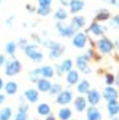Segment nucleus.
I'll list each match as a JSON object with an SVG mask.
<instances>
[{
    "mask_svg": "<svg viewBox=\"0 0 119 120\" xmlns=\"http://www.w3.org/2000/svg\"><path fill=\"white\" fill-rule=\"evenodd\" d=\"M4 91H6V94H9V96H13V94H16V92L18 91L17 82L8 81L6 85H4Z\"/></svg>",
    "mask_w": 119,
    "mask_h": 120,
    "instance_id": "nucleus-20",
    "label": "nucleus"
},
{
    "mask_svg": "<svg viewBox=\"0 0 119 120\" xmlns=\"http://www.w3.org/2000/svg\"><path fill=\"white\" fill-rule=\"evenodd\" d=\"M104 98L106 99L107 101H111V100H117L118 98V92H117V90L114 88V87L111 86H108L105 88L104 90Z\"/></svg>",
    "mask_w": 119,
    "mask_h": 120,
    "instance_id": "nucleus-11",
    "label": "nucleus"
},
{
    "mask_svg": "<svg viewBox=\"0 0 119 120\" xmlns=\"http://www.w3.org/2000/svg\"><path fill=\"white\" fill-rule=\"evenodd\" d=\"M37 13L40 15V16H42V17L48 16L50 13V7H40L39 6V8L37 9Z\"/></svg>",
    "mask_w": 119,
    "mask_h": 120,
    "instance_id": "nucleus-33",
    "label": "nucleus"
},
{
    "mask_svg": "<svg viewBox=\"0 0 119 120\" xmlns=\"http://www.w3.org/2000/svg\"><path fill=\"white\" fill-rule=\"evenodd\" d=\"M87 40H88V38H87V34L85 32H77L72 37V45L78 49H82L86 47Z\"/></svg>",
    "mask_w": 119,
    "mask_h": 120,
    "instance_id": "nucleus-7",
    "label": "nucleus"
},
{
    "mask_svg": "<svg viewBox=\"0 0 119 120\" xmlns=\"http://www.w3.org/2000/svg\"><path fill=\"white\" fill-rule=\"evenodd\" d=\"M106 1H108L109 4H114V6H116V7L119 8V0H106Z\"/></svg>",
    "mask_w": 119,
    "mask_h": 120,
    "instance_id": "nucleus-40",
    "label": "nucleus"
},
{
    "mask_svg": "<svg viewBox=\"0 0 119 120\" xmlns=\"http://www.w3.org/2000/svg\"><path fill=\"white\" fill-rule=\"evenodd\" d=\"M41 43L49 49V58L51 60L58 59L64 52V46L59 42H56L52 40H45V41H41Z\"/></svg>",
    "mask_w": 119,
    "mask_h": 120,
    "instance_id": "nucleus-1",
    "label": "nucleus"
},
{
    "mask_svg": "<svg viewBox=\"0 0 119 120\" xmlns=\"http://www.w3.org/2000/svg\"><path fill=\"white\" fill-rule=\"evenodd\" d=\"M67 82H68V85L70 86H73V85H77L78 82H79V72L77 71V70H73L71 69L69 72H67Z\"/></svg>",
    "mask_w": 119,
    "mask_h": 120,
    "instance_id": "nucleus-17",
    "label": "nucleus"
},
{
    "mask_svg": "<svg viewBox=\"0 0 119 120\" xmlns=\"http://www.w3.org/2000/svg\"><path fill=\"white\" fill-rule=\"evenodd\" d=\"M4 101H6V96L2 94H0V105H2Z\"/></svg>",
    "mask_w": 119,
    "mask_h": 120,
    "instance_id": "nucleus-42",
    "label": "nucleus"
},
{
    "mask_svg": "<svg viewBox=\"0 0 119 120\" xmlns=\"http://www.w3.org/2000/svg\"><path fill=\"white\" fill-rule=\"evenodd\" d=\"M69 8H70V12L71 13L80 12L81 10L85 8V1L84 0H72L70 4H69Z\"/></svg>",
    "mask_w": 119,
    "mask_h": 120,
    "instance_id": "nucleus-16",
    "label": "nucleus"
},
{
    "mask_svg": "<svg viewBox=\"0 0 119 120\" xmlns=\"http://www.w3.org/2000/svg\"><path fill=\"white\" fill-rule=\"evenodd\" d=\"M111 25L115 27V28H118L119 29V15L115 16V17L112 18V20H111Z\"/></svg>",
    "mask_w": 119,
    "mask_h": 120,
    "instance_id": "nucleus-36",
    "label": "nucleus"
},
{
    "mask_svg": "<svg viewBox=\"0 0 119 120\" xmlns=\"http://www.w3.org/2000/svg\"><path fill=\"white\" fill-rule=\"evenodd\" d=\"M72 66H73V64H72L71 59H65L64 61L61 62V64H60V67H61L64 72H69L72 69Z\"/></svg>",
    "mask_w": 119,
    "mask_h": 120,
    "instance_id": "nucleus-30",
    "label": "nucleus"
},
{
    "mask_svg": "<svg viewBox=\"0 0 119 120\" xmlns=\"http://www.w3.org/2000/svg\"><path fill=\"white\" fill-rule=\"evenodd\" d=\"M110 17V13L108 10L106 9H100L98 10L97 15H96V20H99V21H106L107 19H109Z\"/></svg>",
    "mask_w": 119,
    "mask_h": 120,
    "instance_id": "nucleus-27",
    "label": "nucleus"
},
{
    "mask_svg": "<svg viewBox=\"0 0 119 120\" xmlns=\"http://www.w3.org/2000/svg\"><path fill=\"white\" fill-rule=\"evenodd\" d=\"M55 18L58 21H64V20H66L68 18V13H67V11L65 9L60 8L55 12Z\"/></svg>",
    "mask_w": 119,
    "mask_h": 120,
    "instance_id": "nucleus-29",
    "label": "nucleus"
},
{
    "mask_svg": "<svg viewBox=\"0 0 119 120\" xmlns=\"http://www.w3.org/2000/svg\"><path fill=\"white\" fill-rule=\"evenodd\" d=\"M27 9H28V10H30V11H34V10H35L34 7H32L31 4H27Z\"/></svg>",
    "mask_w": 119,
    "mask_h": 120,
    "instance_id": "nucleus-45",
    "label": "nucleus"
},
{
    "mask_svg": "<svg viewBox=\"0 0 119 120\" xmlns=\"http://www.w3.org/2000/svg\"><path fill=\"white\" fill-rule=\"evenodd\" d=\"M89 59L85 56V55H81V56H78L76 59V64H77V68L79 69L80 71L85 73H89L91 70L89 69Z\"/></svg>",
    "mask_w": 119,
    "mask_h": 120,
    "instance_id": "nucleus-8",
    "label": "nucleus"
},
{
    "mask_svg": "<svg viewBox=\"0 0 119 120\" xmlns=\"http://www.w3.org/2000/svg\"><path fill=\"white\" fill-rule=\"evenodd\" d=\"M116 46H117V48H118V50H119V39L116 41Z\"/></svg>",
    "mask_w": 119,
    "mask_h": 120,
    "instance_id": "nucleus-48",
    "label": "nucleus"
},
{
    "mask_svg": "<svg viewBox=\"0 0 119 120\" xmlns=\"http://www.w3.org/2000/svg\"><path fill=\"white\" fill-rule=\"evenodd\" d=\"M87 120H101V113L96 106H91L87 109Z\"/></svg>",
    "mask_w": 119,
    "mask_h": 120,
    "instance_id": "nucleus-13",
    "label": "nucleus"
},
{
    "mask_svg": "<svg viewBox=\"0 0 119 120\" xmlns=\"http://www.w3.org/2000/svg\"><path fill=\"white\" fill-rule=\"evenodd\" d=\"M85 25H86V19L82 16H75L71 19V22H70V26L72 27V29L75 30L76 32H78Z\"/></svg>",
    "mask_w": 119,
    "mask_h": 120,
    "instance_id": "nucleus-10",
    "label": "nucleus"
},
{
    "mask_svg": "<svg viewBox=\"0 0 119 120\" xmlns=\"http://www.w3.org/2000/svg\"><path fill=\"white\" fill-rule=\"evenodd\" d=\"M97 48L99 52H101L104 55H109L114 50V43L111 42L108 38H100L97 41Z\"/></svg>",
    "mask_w": 119,
    "mask_h": 120,
    "instance_id": "nucleus-4",
    "label": "nucleus"
},
{
    "mask_svg": "<svg viewBox=\"0 0 119 120\" xmlns=\"http://www.w3.org/2000/svg\"><path fill=\"white\" fill-rule=\"evenodd\" d=\"M41 77H42V76H41V68H36L29 72V79L32 82H36V83H37V81H38Z\"/></svg>",
    "mask_w": 119,
    "mask_h": 120,
    "instance_id": "nucleus-26",
    "label": "nucleus"
},
{
    "mask_svg": "<svg viewBox=\"0 0 119 120\" xmlns=\"http://www.w3.org/2000/svg\"><path fill=\"white\" fill-rule=\"evenodd\" d=\"M106 27L104 26H100L97 21H94L89 27V31L91 34H94L95 36H101V34H105V31H106Z\"/></svg>",
    "mask_w": 119,
    "mask_h": 120,
    "instance_id": "nucleus-18",
    "label": "nucleus"
},
{
    "mask_svg": "<svg viewBox=\"0 0 119 120\" xmlns=\"http://www.w3.org/2000/svg\"><path fill=\"white\" fill-rule=\"evenodd\" d=\"M38 4L40 7H51L52 0H38Z\"/></svg>",
    "mask_w": 119,
    "mask_h": 120,
    "instance_id": "nucleus-34",
    "label": "nucleus"
},
{
    "mask_svg": "<svg viewBox=\"0 0 119 120\" xmlns=\"http://www.w3.org/2000/svg\"><path fill=\"white\" fill-rule=\"evenodd\" d=\"M0 4H1V0H0Z\"/></svg>",
    "mask_w": 119,
    "mask_h": 120,
    "instance_id": "nucleus-50",
    "label": "nucleus"
},
{
    "mask_svg": "<svg viewBox=\"0 0 119 120\" xmlns=\"http://www.w3.org/2000/svg\"><path fill=\"white\" fill-rule=\"evenodd\" d=\"M46 120H56V119H55V117H54V116H51V115H49V116H47Z\"/></svg>",
    "mask_w": 119,
    "mask_h": 120,
    "instance_id": "nucleus-46",
    "label": "nucleus"
},
{
    "mask_svg": "<svg viewBox=\"0 0 119 120\" xmlns=\"http://www.w3.org/2000/svg\"><path fill=\"white\" fill-rule=\"evenodd\" d=\"M107 109H108V112H109V116L110 117L117 116V115H118V112H119V105H118V102H117V100H111V101H108Z\"/></svg>",
    "mask_w": 119,
    "mask_h": 120,
    "instance_id": "nucleus-19",
    "label": "nucleus"
},
{
    "mask_svg": "<svg viewBox=\"0 0 119 120\" xmlns=\"http://www.w3.org/2000/svg\"><path fill=\"white\" fill-rule=\"evenodd\" d=\"M27 45H28V42H27V40H26V39H20V40H19V47L20 48L25 49Z\"/></svg>",
    "mask_w": 119,
    "mask_h": 120,
    "instance_id": "nucleus-37",
    "label": "nucleus"
},
{
    "mask_svg": "<svg viewBox=\"0 0 119 120\" xmlns=\"http://www.w3.org/2000/svg\"><path fill=\"white\" fill-rule=\"evenodd\" d=\"M56 70H57V73H58L59 76H61V75L64 73V71H62V69H61V67H60V64H58V66H56Z\"/></svg>",
    "mask_w": 119,
    "mask_h": 120,
    "instance_id": "nucleus-41",
    "label": "nucleus"
},
{
    "mask_svg": "<svg viewBox=\"0 0 119 120\" xmlns=\"http://www.w3.org/2000/svg\"><path fill=\"white\" fill-rule=\"evenodd\" d=\"M101 98V94H99V91L96 89L89 90L87 92V101L90 106H97Z\"/></svg>",
    "mask_w": 119,
    "mask_h": 120,
    "instance_id": "nucleus-9",
    "label": "nucleus"
},
{
    "mask_svg": "<svg viewBox=\"0 0 119 120\" xmlns=\"http://www.w3.org/2000/svg\"><path fill=\"white\" fill-rule=\"evenodd\" d=\"M116 83H117V86L119 87V72L117 75V77H116Z\"/></svg>",
    "mask_w": 119,
    "mask_h": 120,
    "instance_id": "nucleus-47",
    "label": "nucleus"
},
{
    "mask_svg": "<svg viewBox=\"0 0 119 120\" xmlns=\"http://www.w3.org/2000/svg\"><path fill=\"white\" fill-rule=\"evenodd\" d=\"M4 50H6V52H7L8 55L13 56L15 52H16V50H17V43L15 42V41H9V42L6 43Z\"/></svg>",
    "mask_w": 119,
    "mask_h": 120,
    "instance_id": "nucleus-28",
    "label": "nucleus"
},
{
    "mask_svg": "<svg viewBox=\"0 0 119 120\" xmlns=\"http://www.w3.org/2000/svg\"><path fill=\"white\" fill-rule=\"evenodd\" d=\"M15 120H28V113L27 111L18 110V112L15 116Z\"/></svg>",
    "mask_w": 119,
    "mask_h": 120,
    "instance_id": "nucleus-32",
    "label": "nucleus"
},
{
    "mask_svg": "<svg viewBox=\"0 0 119 120\" xmlns=\"http://www.w3.org/2000/svg\"><path fill=\"white\" fill-rule=\"evenodd\" d=\"M56 29L58 30V32L61 37H65V38H70V37H73L75 36V30L72 29V27L69 25V26H66L64 25L62 21H58L56 23Z\"/></svg>",
    "mask_w": 119,
    "mask_h": 120,
    "instance_id": "nucleus-5",
    "label": "nucleus"
},
{
    "mask_svg": "<svg viewBox=\"0 0 119 120\" xmlns=\"http://www.w3.org/2000/svg\"><path fill=\"white\" fill-rule=\"evenodd\" d=\"M114 120H119V117H117V118H114Z\"/></svg>",
    "mask_w": 119,
    "mask_h": 120,
    "instance_id": "nucleus-49",
    "label": "nucleus"
},
{
    "mask_svg": "<svg viewBox=\"0 0 119 120\" xmlns=\"http://www.w3.org/2000/svg\"><path fill=\"white\" fill-rule=\"evenodd\" d=\"M87 105H88V101L84 97H77L73 101V106H75V109H76L77 112L85 111L87 109Z\"/></svg>",
    "mask_w": 119,
    "mask_h": 120,
    "instance_id": "nucleus-14",
    "label": "nucleus"
},
{
    "mask_svg": "<svg viewBox=\"0 0 119 120\" xmlns=\"http://www.w3.org/2000/svg\"><path fill=\"white\" fill-rule=\"evenodd\" d=\"M4 88V80H2V78H0V91Z\"/></svg>",
    "mask_w": 119,
    "mask_h": 120,
    "instance_id": "nucleus-43",
    "label": "nucleus"
},
{
    "mask_svg": "<svg viewBox=\"0 0 119 120\" xmlns=\"http://www.w3.org/2000/svg\"><path fill=\"white\" fill-rule=\"evenodd\" d=\"M114 82H115V77H114L112 75H110V73L106 75V83L107 85H108V86H111Z\"/></svg>",
    "mask_w": 119,
    "mask_h": 120,
    "instance_id": "nucleus-35",
    "label": "nucleus"
},
{
    "mask_svg": "<svg viewBox=\"0 0 119 120\" xmlns=\"http://www.w3.org/2000/svg\"><path fill=\"white\" fill-rule=\"evenodd\" d=\"M12 20H13V17H9V19H7V25L10 26V25H11V22H12Z\"/></svg>",
    "mask_w": 119,
    "mask_h": 120,
    "instance_id": "nucleus-44",
    "label": "nucleus"
},
{
    "mask_svg": "<svg viewBox=\"0 0 119 120\" xmlns=\"http://www.w3.org/2000/svg\"><path fill=\"white\" fill-rule=\"evenodd\" d=\"M72 100V92L70 90H62L56 99V102L59 106H67L68 103L71 102Z\"/></svg>",
    "mask_w": 119,
    "mask_h": 120,
    "instance_id": "nucleus-6",
    "label": "nucleus"
},
{
    "mask_svg": "<svg viewBox=\"0 0 119 120\" xmlns=\"http://www.w3.org/2000/svg\"><path fill=\"white\" fill-rule=\"evenodd\" d=\"M25 98L30 103H36L39 100V92L36 89H28L25 91Z\"/></svg>",
    "mask_w": 119,
    "mask_h": 120,
    "instance_id": "nucleus-15",
    "label": "nucleus"
},
{
    "mask_svg": "<svg viewBox=\"0 0 119 120\" xmlns=\"http://www.w3.org/2000/svg\"><path fill=\"white\" fill-rule=\"evenodd\" d=\"M59 1L62 6H65V7H69V4H70V2H71L72 0H59Z\"/></svg>",
    "mask_w": 119,
    "mask_h": 120,
    "instance_id": "nucleus-38",
    "label": "nucleus"
},
{
    "mask_svg": "<svg viewBox=\"0 0 119 120\" xmlns=\"http://www.w3.org/2000/svg\"><path fill=\"white\" fill-rule=\"evenodd\" d=\"M37 112L40 116H49L51 113V108L48 103H40L37 107Z\"/></svg>",
    "mask_w": 119,
    "mask_h": 120,
    "instance_id": "nucleus-22",
    "label": "nucleus"
},
{
    "mask_svg": "<svg viewBox=\"0 0 119 120\" xmlns=\"http://www.w3.org/2000/svg\"><path fill=\"white\" fill-rule=\"evenodd\" d=\"M7 60H6V57L4 55H0V67H2L4 64H6Z\"/></svg>",
    "mask_w": 119,
    "mask_h": 120,
    "instance_id": "nucleus-39",
    "label": "nucleus"
},
{
    "mask_svg": "<svg viewBox=\"0 0 119 120\" xmlns=\"http://www.w3.org/2000/svg\"><path fill=\"white\" fill-rule=\"evenodd\" d=\"M22 66L20 64V61L17 59H10L6 62V68H4V73L9 76V77H12V76H16L21 71Z\"/></svg>",
    "mask_w": 119,
    "mask_h": 120,
    "instance_id": "nucleus-3",
    "label": "nucleus"
},
{
    "mask_svg": "<svg viewBox=\"0 0 119 120\" xmlns=\"http://www.w3.org/2000/svg\"><path fill=\"white\" fill-rule=\"evenodd\" d=\"M12 117V109L10 107H6L0 110V120H10Z\"/></svg>",
    "mask_w": 119,
    "mask_h": 120,
    "instance_id": "nucleus-25",
    "label": "nucleus"
},
{
    "mask_svg": "<svg viewBox=\"0 0 119 120\" xmlns=\"http://www.w3.org/2000/svg\"><path fill=\"white\" fill-rule=\"evenodd\" d=\"M51 86H52V83L47 78H40L37 81V88L41 92H49L51 89Z\"/></svg>",
    "mask_w": 119,
    "mask_h": 120,
    "instance_id": "nucleus-12",
    "label": "nucleus"
},
{
    "mask_svg": "<svg viewBox=\"0 0 119 120\" xmlns=\"http://www.w3.org/2000/svg\"><path fill=\"white\" fill-rule=\"evenodd\" d=\"M90 90V83L88 80H81L80 82H78V86H77V91L79 94H87Z\"/></svg>",
    "mask_w": 119,
    "mask_h": 120,
    "instance_id": "nucleus-21",
    "label": "nucleus"
},
{
    "mask_svg": "<svg viewBox=\"0 0 119 120\" xmlns=\"http://www.w3.org/2000/svg\"><path fill=\"white\" fill-rule=\"evenodd\" d=\"M26 56L29 59H31L34 62H41L43 59V53L42 51L38 48L37 45H27L26 48L23 49Z\"/></svg>",
    "mask_w": 119,
    "mask_h": 120,
    "instance_id": "nucleus-2",
    "label": "nucleus"
},
{
    "mask_svg": "<svg viewBox=\"0 0 119 120\" xmlns=\"http://www.w3.org/2000/svg\"><path fill=\"white\" fill-rule=\"evenodd\" d=\"M58 116H59L60 120H69L70 118H71V116H72V112H71V110H70L69 108L64 107V108H61L59 111H58Z\"/></svg>",
    "mask_w": 119,
    "mask_h": 120,
    "instance_id": "nucleus-24",
    "label": "nucleus"
},
{
    "mask_svg": "<svg viewBox=\"0 0 119 120\" xmlns=\"http://www.w3.org/2000/svg\"><path fill=\"white\" fill-rule=\"evenodd\" d=\"M61 91H62V87H61V85H59V83H55V85L51 86V89H50V91H49V94H50V96H56V94H59Z\"/></svg>",
    "mask_w": 119,
    "mask_h": 120,
    "instance_id": "nucleus-31",
    "label": "nucleus"
},
{
    "mask_svg": "<svg viewBox=\"0 0 119 120\" xmlns=\"http://www.w3.org/2000/svg\"><path fill=\"white\" fill-rule=\"evenodd\" d=\"M55 75V70L51 66H43L41 67V76L42 78H47V79H50V78L54 77Z\"/></svg>",
    "mask_w": 119,
    "mask_h": 120,
    "instance_id": "nucleus-23",
    "label": "nucleus"
}]
</instances>
